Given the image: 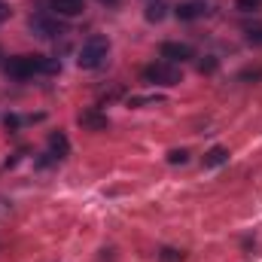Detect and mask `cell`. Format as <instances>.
<instances>
[{
  "instance_id": "7402d4cb",
  "label": "cell",
  "mask_w": 262,
  "mask_h": 262,
  "mask_svg": "<svg viewBox=\"0 0 262 262\" xmlns=\"http://www.w3.org/2000/svg\"><path fill=\"white\" fill-rule=\"evenodd\" d=\"M3 58H6V55H3V49H0V61H3Z\"/></svg>"
},
{
  "instance_id": "30bf717a",
  "label": "cell",
  "mask_w": 262,
  "mask_h": 262,
  "mask_svg": "<svg viewBox=\"0 0 262 262\" xmlns=\"http://www.w3.org/2000/svg\"><path fill=\"white\" fill-rule=\"evenodd\" d=\"M229 162V149L226 146H213V149H207V156H204V168H220V165H226Z\"/></svg>"
},
{
  "instance_id": "e0dca14e",
  "label": "cell",
  "mask_w": 262,
  "mask_h": 262,
  "mask_svg": "<svg viewBox=\"0 0 262 262\" xmlns=\"http://www.w3.org/2000/svg\"><path fill=\"white\" fill-rule=\"evenodd\" d=\"M216 67H220L216 58H204V61H198V70H201V73H213Z\"/></svg>"
},
{
  "instance_id": "7a4b0ae2",
  "label": "cell",
  "mask_w": 262,
  "mask_h": 262,
  "mask_svg": "<svg viewBox=\"0 0 262 262\" xmlns=\"http://www.w3.org/2000/svg\"><path fill=\"white\" fill-rule=\"evenodd\" d=\"M107 52H110V40L101 37V34H95V37H89V40L79 46V52H76V64L82 67V70H95V67L104 64Z\"/></svg>"
},
{
  "instance_id": "5bb4252c",
  "label": "cell",
  "mask_w": 262,
  "mask_h": 262,
  "mask_svg": "<svg viewBox=\"0 0 262 262\" xmlns=\"http://www.w3.org/2000/svg\"><path fill=\"white\" fill-rule=\"evenodd\" d=\"M189 162V152L186 149H171L168 152V165H186Z\"/></svg>"
},
{
  "instance_id": "3957f363",
  "label": "cell",
  "mask_w": 262,
  "mask_h": 262,
  "mask_svg": "<svg viewBox=\"0 0 262 262\" xmlns=\"http://www.w3.org/2000/svg\"><path fill=\"white\" fill-rule=\"evenodd\" d=\"M183 79V73H180V67L171 64V61H156V64L143 67V82H152V85H177Z\"/></svg>"
},
{
  "instance_id": "ba28073f",
  "label": "cell",
  "mask_w": 262,
  "mask_h": 262,
  "mask_svg": "<svg viewBox=\"0 0 262 262\" xmlns=\"http://www.w3.org/2000/svg\"><path fill=\"white\" fill-rule=\"evenodd\" d=\"M49 156L52 159H67L70 156V140L64 131H52L49 134Z\"/></svg>"
},
{
  "instance_id": "44dd1931",
  "label": "cell",
  "mask_w": 262,
  "mask_h": 262,
  "mask_svg": "<svg viewBox=\"0 0 262 262\" xmlns=\"http://www.w3.org/2000/svg\"><path fill=\"white\" fill-rule=\"evenodd\" d=\"M98 3H104V6H116L119 0H98Z\"/></svg>"
},
{
  "instance_id": "d6986e66",
  "label": "cell",
  "mask_w": 262,
  "mask_h": 262,
  "mask_svg": "<svg viewBox=\"0 0 262 262\" xmlns=\"http://www.w3.org/2000/svg\"><path fill=\"white\" fill-rule=\"evenodd\" d=\"M262 76V67L259 70H244V73H241V79H259Z\"/></svg>"
},
{
  "instance_id": "4fadbf2b",
  "label": "cell",
  "mask_w": 262,
  "mask_h": 262,
  "mask_svg": "<svg viewBox=\"0 0 262 262\" xmlns=\"http://www.w3.org/2000/svg\"><path fill=\"white\" fill-rule=\"evenodd\" d=\"M159 259L162 262H183L186 253H183V250H174V247H162V250H159Z\"/></svg>"
},
{
  "instance_id": "8fae6325",
  "label": "cell",
  "mask_w": 262,
  "mask_h": 262,
  "mask_svg": "<svg viewBox=\"0 0 262 262\" xmlns=\"http://www.w3.org/2000/svg\"><path fill=\"white\" fill-rule=\"evenodd\" d=\"M168 15V6L162 3V0H152L149 6H146V21H162Z\"/></svg>"
},
{
  "instance_id": "8992f818",
  "label": "cell",
  "mask_w": 262,
  "mask_h": 262,
  "mask_svg": "<svg viewBox=\"0 0 262 262\" xmlns=\"http://www.w3.org/2000/svg\"><path fill=\"white\" fill-rule=\"evenodd\" d=\"M210 12V6L204 3V0H183L180 6H174V15L180 18V21H195L201 15H207Z\"/></svg>"
},
{
  "instance_id": "277c9868",
  "label": "cell",
  "mask_w": 262,
  "mask_h": 262,
  "mask_svg": "<svg viewBox=\"0 0 262 262\" xmlns=\"http://www.w3.org/2000/svg\"><path fill=\"white\" fill-rule=\"evenodd\" d=\"M28 28H31V34L40 37V40H55V37L64 34V25H61L58 18H52V15H31V18H28Z\"/></svg>"
},
{
  "instance_id": "ffe728a7",
  "label": "cell",
  "mask_w": 262,
  "mask_h": 262,
  "mask_svg": "<svg viewBox=\"0 0 262 262\" xmlns=\"http://www.w3.org/2000/svg\"><path fill=\"white\" fill-rule=\"evenodd\" d=\"M6 18H9V6H6V3H3V0H0V25H3V21H6Z\"/></svg>"
},
{
  "instance_id": "9a60e30c",
  "label": "cell",
  "mask_w": 262,
  "mask_h": 262,
  "mask_svg": "<svg viewBox=\"0 0 262 262\" xmlns=\"http://www.w3.org/2000/svg\"><path fill=\"white\" fill-rule=\"evenodd\" d=\"M262 6V0H235V9L238 12H256Z\"/></svg>"
},
{
  "instance_id": "ac0fdd59",
  "label": "cell",
  "mask_w": 262,
  "mask_h": 262,
  "mask_svg": "<svg viewBox=\"0 0 262 262\" xmlns=\"http://www.w3.org/2000/svg\"><path fill=\"white\" fill-rule=\"evenodd\" d=\"M247 43H250V46H262V28H256V31H247Z\"/></svg>"
},
{
  "instance_id": "9c48e42d",
  "label": "cell",
  "mask_w": 262,
  "mask_h": 262,
  "mask_svg": "<svg viewBox=\"0 0 262 262\" xmlns=\"http://www.w3.org/2000/svg\"><path fill=\"white\" fill-rule=\"evenodd\" d=\"M49 6L55 9V15H64V18H73L85 9V0H49Z\"/></svg>"
},
{
  "instance_id": "6da1fadb",
  "label": "cell",
  "mask_w": 262,
  "mask_h": 262,
  "mask_svg": "<svg viewBox=\"0 0 262 262\" xmlns=\"http://www.w3.org/2000/svg\"><path fill=\"white\" fill-rule=\"evenodd\" d=\"M6 73L15 76V79H28L34 73H58L61 61L58 58H46V55H15L6 61Z\"/></svg>"
},
{
  "instance_id": "5b68a950",
  "label": "cell",
  "mask_w": 262,
  "mask_h": 262,
  "mask_svg": "<svg viewBox=\"0 0 262 262\" xmlns=\"http://www.w3.org/2000/svg\"><path fill=\"white\" fill-rule=\"evenodd\" d=\"M159 55H162V61H171V64H183V61L195 58V49H192L189 43H180V40H165V43L159 46Z\"/></svg>"
},
{
  "instance_id": "7c38bea8",
  "label": "cell",
  "mask_w": 262,
  "mask_h": 262,
  "mask_svg": "<svg viewBox=\"0 0 262 262\" xmlns=\"http://www.w3.org/2000/svg\"><path fill=\"white\" fill-rule=\"evenodd\" d=\"M162 95H134L128 98V107H149V104H162Z\"/></svg>"
},
{
  "instance_id": "2e32d148",
  "label": "cell",
  "mask_w": 262,
  "mask_h": 262,
  "mask_svg": "<svg viewBox=\"0 0 262 262\" xmlns=\"http://www.w3.org/2000/svg\"><path fill=\"white\" fill-rule=\"evenodd\" d=\"M3 125H6L9 131H15V128H21V125H28V122H25L21 116H15V113H9V116L3 119Z\"/></svg>"
},
{
  "instance_id": "52a82bcc",
  "label": "cell",
  "mask_w": 262,
  "mask_h": 262,
  "mask_svg": "<svg viewBox=\"0 0 262 262\" xmlns=\"http://www.w3.org/2000/svg\"><path fill=\"white\" fill-rule=\"evenodd\" d=\"M76 122H79L85 131H104L107 125H110V119H107L101 110H82V113L76 116Z\"/></svg>"
}]
</instances>
